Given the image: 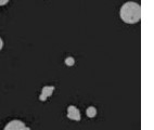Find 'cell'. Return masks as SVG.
<instances>
[{
    "label": "cell",
    "instance_id": "cell-1",
    "mask_svg": "<svg viewBox=\"0 0 154 130\" xmlns=\"http://www.w3.org/2000/svg\"><path fill=\"white\" fill-rule=\"evenodd\" d=\"M119 15H121L123 22L127 23V24H136L140 21L141 17L140 5L134 2V1L125 2L121 8Z\"/></svg>",
    "mask_w": 154,
    "mask_h": 130
},
{
    "label": "cell",
    "instance_id": "cell-2",
    "mask_svg": "<svg viewBox=\"0 0 154 130\" xmlns=\"http://www.w3.org/2000/svg\"><path fill=\"white\" fill-rule=\"evenodd\" d=\"M3 130H30V129L28 127H26V125L23 122L17 120V119H14V120H11L10 122H8Z\"/></svg>",
    "mask_w": 154,
    "mask_h": 130
},
{
    "label": "cell",
    "instance_id": "cell-3",
    "mask_svg": "<svg viewBox=\"0 0 154 130\" xmlns=\"http://www.w3.org/2000/svg\"><path fill=\"white\" fill-rule=\"evenodd\" d=\"M67 117L72 120H80V112L79 110L74 105L69 106L67 108Z\"/></svg>",
    "mask_w": 154,
    "mask_h": 130
},
{
    "label": "cell",
    "instance_id": "cell-4",
    "mask_svg": "<svg viewBox=\"0 0 154 130\" xmlns=\"http://www.w3.org/2000/svg\"><path fill=\"white\" fill-rule=\"evenodd\" d=\"M54 91V87L53 86H45L42 90V94L39 97V100L40 101H46L49 97H51Z\"/></svg>",
    "mask_w": 154,
    "mask_h": 130
},
{
    "label": "cell",
    "instance_id": "cell-5",
    "mask_svg": "<svg viewBox=\"0 0 154 130\" xmlns=\"http://www.w3.org/2000/svg\"><path fill=\"white\" fill-rule=\"evenodd\" d=\"M86 114H87V116H88L89 118H94L97 115L96 107H94V106H89V107L86 110Z\"/></svg>",
    "mask_w": 154,
    "mask_h": 130
},
{
    "label": "cell",
    "instance_id": "cell-6",
    "mask_svg": "<svg viewBox=\"0 0 154 130\" xmlns=\"http://www.w3.org/2000/svg\"><path fill=\"white\" fill-rule=\"evenodd\" d=\"M75 63V60L72 56H69V58L65 59V64L67 65V66H73Z\"/></svg>",
    "mask_w": 154,
    "mask_h": 130
},
{
    "label": "cell",
    "instance_id": "cell-7",
    "mask_svg": "<svg viewBox=\"0 0 154 130\" xmlns=\"http://www.w3.org/2000/svg\"><path fill=\"white\" fill-rule=\"evenodd\" d=\"M8 1H9V0H0V7L7 5V3H8Z\"/></svg>",
    "mask_w": 154,
    "mask_h": 130
},
{
    "label": "cell",
    "instance_id": "cell-8",
    "mask_svg": "<svg viewBox=\"0 0 154 130\" xmlns=\"http://www.w3.org/2000/svg\"><path fill=\"white\" fill-rule=\"evenodd\" d=\"M2 47H3V41H2V39L0 38V50L2 49Z\"/></svg>",
    "mask_w": 154,
    "mask_h": 130
}]
</instances>
